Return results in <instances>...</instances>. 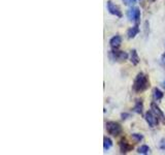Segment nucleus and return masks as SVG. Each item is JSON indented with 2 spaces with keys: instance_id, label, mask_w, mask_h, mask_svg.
<instances>
[{
  "instance_id": "1",
  "label": "nucleus",
  "mask_w": 165,
  "mask_h": 155,
  "mask_svg": "<svg viewBox=\"0 0 165 155\" xmlns=\"http://www.w3.org/2000/svg\"><path fill=\"white\" fill-rule=\"evenodd\" d=\"M150 82L147 80V77L144 72H139L136 76L135 80H134L133 83V90L136 93H141V92L146 91L149 88Z\"/></svg>"
},
{
  "instance_id": "2",
  "label": "nucleus",
  "mask_w": 165,
  "mask_h": 155,
  "mask_svg": "<svg viewBox=\"0 0 165 155\" xmlns=\"http://www.w3.org/2000/svg\"><path fill=\"white\" fill-rule=\"evenodd\" d=\"M106 131L112 137H118L122 134V126L121 124L115 121H107L105 123Z\"/></svg>"
},
{
  "instance_id": "3",
  "label": "nucleus",
  "mask_w": 165,
  "mask_h": 155,
  "mask_svg": "<svg viewBox=\"0 0 165 155\" xmlns=\"http://www.w3.org/2000/svg\"><path fill=\"white\" fill-rule=\"evenodd\" d=\"M127 18L129 21L135 22V24L139 23V20H141V11H139L138 7H131L130 9L127 11Z\"/></svg>"
},
{
  "instance_id": "4",
  "label": "nucleus",
  "mask_w": 165,
  "mask_h": 155,
  "mask_svg": "<svg viewBox=\"0 0 165 155\" xmlns=\"http://www.w3.org/2000/svg\"><path fill=\"white\" fill-rule=\"evenodd\" d=\"M107 11L109 12V14H112V15H114V16H116V17H118V18H122V12L120 11V8H119V6H117L116 4H114L112 3V1H107Z\"/></svg>"
},
{
  "instance_id": "5",
  "label": "nucleus",
  "mask_w": 165,
  "mask_h": 155,
  "mask_svg": "<svg viewBox=\"0 0 165 155\" xmlns=\"http://www.w3.org/2000/svg\"><path fill=\"white\" fill-rule=\"evenodd\" d=\"M146 120H147V124H149L151 127H155L159 122V119L157 118V116L152 111L147 112L146 113Z\"/></svg>"
},
{
  "instance_id": "6",
  "label": "nucleus",
  "mask_w": 165,
  "mask_h": 155,
  "mask_svg": "<svg viewBox=\"0 0 165 155\" xmlns=\"http://www.w3.org/2000/svg\"><path fill=\"white\" fill-rule=\"evenodd\" d=\"M151 107H152V112L156 115L157 118H158L159 120H161L162 123H165V115H164L163 112H162V110H160V107L157 106L155 102H152Z\"/></svg>"
},
{
  "instance_id": "7",
  "label": "nucleus",
  "mask_w": 165,
  "mask_h": 155,
  "mask_svg": "<svg viewBox=\"0 0 165 155\" xmlns=\"http://www.w3.org/2000/svg\"><path fill=\"white\" fill-rule=\"evenodd\" d=\"M121 44H122V37L120 35H116L112 37L111 41H109V46H111L112 49H115V50L118 49L119 47L121 46Z\"/></svg>"
},
{
  "instance_id": "8",
  "label": "nucleus",
  "mask_w": 165,
  "mask_h": 155,
  "mask_svg": "<svg viewBox=\"0 0 165 155\" xmlns=\"http://www.w3.org/2000/svg\"><path fill=\"white\" fill-rule=\"evenodd\" d=\"M119 146H120V150H121L122 153H127V152H129L130 150H132V146L127 143L125 140H122V141L120 142Z\"/></svg>"
},
{
  "instance_id": "9",
  "label": "nucleus",
  "mask_w": 165,
  "mask_h": 155,
  "mask_svg": "<svg viewBox=\"0 0 165 155\" xmlns=\"http://www.w3.org/2000/svg\"><path fill=\"white\" fill-rule=\"evenodd\" d=\"M139 32V28H138V24H135V26L131 27L130 29H128L127 31V35H128V38H134Z\"/></svg>"
},
{
  "instance_id": "10",
  "label": "nucleus",
  "mask_w": 165,
  "mask_h": 155,
  "mask_svg": "<svg viewBox=\"0 0 165 155\" xmlns=\"http://www.w3.org/2000/svg\"><path fill=\"white\" fill-rule=\"evenodd\" d=\"M114 55V57H115V59H117V60H125V59H127L128 58V55H127V53H125V52H122V51H112V53Z\"/></svg>"
},
{
  "instance_id": "11",
  "label": "nucleus",
  "mask_w": 165,
  "mask_h": 155,
  "mask_svg": "<svg viewBox=\"0 0 165 155\" xmlns=\"http://www.w3.org/2000/svg\"><path fill=\"white\" fill-rule=\"evenodd\" d=\"M130 61L132 62L133 65H137L139 63V57H138V54H137L136 50H132L131 53H130Z\"/></svg>"
},
{
  "instance_id": "12",
  "label": "nucleus",
  "mask_w": 165,
  "mask_h": 155,
  "mask_svg": "<svg viewBox=\"0 0 165 155\" xmlns=\"http://www.w3.org/2000/svg\"><path fill=\"white\" fill-rule=\"evenodd\" d=\"M112 141L109 137H104V139H103V149H104V151H108L109 149L112 148Z\"/></svg>"
},
{
  "instance_id": "13",
  "label": "nucleus",
  "mask_w": 165,
  "mask_h": 155,
  "mask_svg": "<svg viewBox=\"0 0 165 155\" xmlns=\"http://www.w3.org/2000/svg\"><path fill=\"white\" fill-rule=\"evenodd\" d=\"M153 95H154V98L156 99V101H160V99L163 98L164 94H163V92H162L160 89L155 88V89L153 90Z\"/></svg>"
},
{
  "instance_id": "14",
  "label": "nucleus",
  "mask_w": 165,
  "mask_h": 155,
  "mask_svg": "<svg viewBox=\"0 0 165 155\" xmlns=\"http://www.w3.org/2000/svg\"><path fill=\"white\" fill-rule=\"evenodd\" d=\"M142 109H144V104H142L141 101H137L135 106L133 107V111L137 114H141L142 113Z\"/></svg>"
},
{
  "instance_id": "15",
  "label": "nucleus",
  "mask_w": 165,
  "mask_h": 155,
  "mask_svg": "<svg viewBox=\"0 0 165 155\" xmlns=\"http://www.w3.org/2000/svg\"><path fill=\"white\" fill-rule=\"evenodd\" d=\"M137 152L141 154H147L150 152V148H149V146H147V145H142V146H141L138 148Z\"/></svg>"
},
{
  "instance_id": "16",
  "label": "nucleus",
  "mask_w": 165,
  "mask_h": 155,
  "mask_svg": "<svg viewBox=\"0 0 165 155\" xmlns=\"http://www.w3.org/2000/svg\"><path fill=\"white\" fill-rule=\"evenodd\" d=\"M132 139L134 140L135 142H141L142 139H144V137H142V134H132Z\"/></svg>"
},
{
  "instance_id": "17",
  "label": "nucleus",
  "mask_w": 165,
  "mask_h": 155,
  "mask_svg": "<svg viewBox=\"0 0 165 155\" xmlns=\"http://www.w3.org/2000/svg\"><path fill=\"white\" fill-rule=\"evenodd\" d=\"M136 2V0H123V3L127 6H132L134 5Z\"/></svg>"
},
{
  "instance_id": "18",
  "label": "nucleus",
  "mask_w": 165,
  "mask_h": 155,
  "mask_svg": "<svg viewBox=\"0 0 165 155\" xmlns=\"http://www.w3.org/2000/svg\"><path fill=\"white\" fill-rule=\"evenodd\" d=\"M121 116H122V117H123V119H127V118H126V117H129V115H128V114H126V113H125V114L123 113V114H122V115H121Z\"/></svg>"
},
{
  "instance_id": "19",
  "label": "nucleus",
  "mask_w": 165,
  "mask_h": 155,
  "mask_svg": "<svg viewBox=\"0 0 165 155\" xmlns=\"http://www.w3.org/2000/svg\"><path fill=\"white\" fill-rule=\"evenodd\" d=\"M163 87H164V88H165V82H164V83H163Z\"/></svg>"
},
{
  "instance_id": "20",
  "label": "nucleus",
  "mask_w": 165,
  "mask_h": 155,
  "mask_svg": "<svg viewBox=\"0 0 165 155\" xmlns=\"http://www.w3.org/2000/svg\"><path fill=\"white\" fill-rule=\"evenodd\" d=\"M164 58H165V54H164Z\"/></svg>"
}]
</instances>
